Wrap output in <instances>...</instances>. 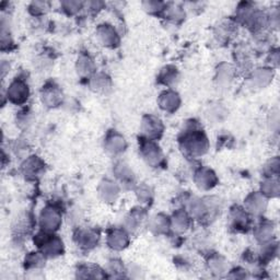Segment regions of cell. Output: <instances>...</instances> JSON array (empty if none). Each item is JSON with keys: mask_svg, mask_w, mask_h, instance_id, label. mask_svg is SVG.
I'll list each match as a JSON object with an SVG mask.
<instances>
[{"mask_svg": "<svg viewBox=\"0 0 280 280\" xmlns=\"http://www.w3.org/2000/svg\"><path fill=\"white\" fill-rule=\"evenodd\" d=\"M208 139L203 130H191L184 135L182 148L192 157H201L208 150Z\"/></svg>", "mask_w": 280, "mask_h": 280, "instance_id": "6da1fadb", "label": "cell"}, {"mask_svg": "<svg viewBox=\"0 0 280 280\" xmlns=\"http://www.w3.org/2000/svg\"><path fill=\"white\" fill-rule=\"evenodd\" d=\"M35 243L45 256L55 257L64 252V244L61 240L57 236H50L47 231L37 234Z\"/></svg>", "mask_w": 280, "mask_h": 280, "instance_id": "7a4b0ae2", "label": "cell"}, {"mask_svg": "<svg viewBox=\"0 0 280 280\" xmlns=\"http://www.w3.org/2000/svg\"><path fill=\"white\" fill-rule=\"evenodd\" d=\"M61 224V214L58 209H56L53 206H47L44 208L39 216V225L44 231L51 232L59 228Z\"/></svg>", "mask_w": 280, "mask_h": 280, "instance_id": "3957f363", "label": "cell"}, {"mask_svg": "<svg viewBox=\"0 0 280 280\" xmlns=\"http://www.w3.org/2000/svg\"><path fill=\"white\" fill-rule=\"evenodd\" d=\"M28 95H30V90H28V85L23 80L15 79L9 85L7 92L8 100L14 103V104H23L28 99Z\"/></svg>", "mask_w": 280, "mask_h": 280, "instance_id": "277c9868", "label": "cell"}, {"mask_svg": "<svg viewBox=\"0 0 280 280\" xmlns=\"http://www.w3.org/2000/svg\"><path fill=\"white\" fill-rule=\"evenodd\" d=\"M141 129L147 138L151 140L159 138L163 133V124L160 119L153 115H147L142 119L141 123Z\"/></svg>", "mask_w": 280, "mask_h": 280, "instance_id": "5b68a950", "label": "cell"}, {"mask_svg": "<svg viewBox=\"0 0 280 280\" xmlns=\"http://www.w3.org/2000/svg\"><path fill=\"white\" fill-rule=\"evenodd\" d=\"M140 151L148 164L157 165L161 161L162 152L160 150L159 146L154 144L151 139H147L145 142H142L140 146Z\"/></svg>", "mask_w": 280, "mask_h": 280, "instance_id": "8992f818", "label": "cell"}, {"mask_svg": "<svg viewBox=\"0 0 280 280\" xmlns=\"http://www.w3.org/2000/svg\"><path fill=\"white\" fill-rule=\"evenodd\" d=\"M96 35H98L100 42L107 47H115L119 43L118 34L115 28L110 24L99 25L98 30H96Z\"/></svg>", "mask_w": 280, "mask_h": 280, "instance_id": "52a82bcc", "label": "cell"}, {"mask_svg": "<svg viewBox=\"0 0 280 280\" xmlns=\"http://www.w3.org/2000/svg\"><path fill=\"white\" fill-rule=\"evenodd\" d=\"M217 182V176L214 173V171L207 168H201L195 173V183L196 185L201 188V190H210L214 186H216Z\"/></svg>", "mask_w": 280, "mask_h": 280, "instance_id": "ba28073f", "label": "cell"}, {"mask_svg": "<svg viewBox=\"0 0 280 280\" xmlns=\"http://www.w3.org/2000/svg\"><path fill=\"white\" fill-rule=\"evenodd\" d=\"M245 207L253 215H261L267 207V199L261 193H252L245 199Z\"/></svg>", "mask_w": 280, "mask_h": 280, "instance_id": "9c48e42d", "label": "cell"}, {"mask_svg": "<svg viewBox=\"0 0 280 280\" xmlns=\"http://www.w3.org/2000/svg\"><path fill=\"white\" fill-rule=\"evenodd\" d=\"M129 239L128 234L125 230L122 229H113L107 234V244L113 250L121 251L128 245Z\"/></svg>", "mask_w": 280, "mask_h": 280, "instance_id": "30bf717a", "label": "cell"}, {"mask_svg": "<svg viewBox=\"0 0 280 280\" xmlns=\"http://www.w3.org/2000/svg\"><path fill=\"white\" fill-rule=\"evenodd\" d=\"M159 104L161 106L162 110L173 113L180 107L181 99L180 95L174 92V91H164V92L160 95L159 98Z\"/></svg>", "mask_w": 280, "mask_h": 280, "instance_id": "8fae6325", "label": "cell"}, {"mask_svg": "<svg viewBox=\"0 0 280 280\" xmlns=\"http://www.w3.org/2000/svg\"><path fill=\"white\" fill-rule=\"evenodd\" d=\"M42 101L47 106L54 107L59 105L62 101V93L58 89V87L55 85H47V87H43L42 90Z\"/></svg>", "mask_w": 280, "mask_h": 280, "instance_id": "7c38bea8", "label": "cell"}, {"mask_svg": "<svg viewBox=\"0 0 280 280\" xmlns=\"http://www.w3.org/2000/svg\"><path fill=\"white\" fill-rule=\"evenodd\" d=\"M105 148L108 152L113 154L122 153L126 149V141H125L123 136L113 131V133L108 134L106 137Z\"/></svg>", "mask_w": 280, "mask_h": 280, "instance_id": "4fadbf2b", "label": "cell"}, {"mask_svg": "<svg viewBox=\"0 0 280 280\" xmlns=\"http://www.w3.org/2000/svg\"><path fill=\"white\" fill-rule=\"evenodd\" d=\"M99 233L92 229L80 230L77 234V243L81 248L92 249L99 242Z\"/></svg>", "mask_w": 280, "mask_h": 280, "instance_id": "5bb4252c", "label": "cell"}, {"mask_svg": "<svg viewBox=\"0 0 280 280\" xmlns=\"http://www.w3.org/2000/svg\"><path fill=\"white\" fill-rule=\"evenodd\" d=\"M118 186L115 183L112 181L105 180L101 183V185L99 186V194L102 197L103 201H105L106 203H113L116 201V198L118 196Z\"/></svg>", "mask_w": 280, "mask_h": 280, "instance_id": "9a60e30c", "label": "cell"}, {"mask_svg": "<svg viewBox=\"0 0 280 280\" xmlns=\"http://www.w3.org/2000/svg\"><path fill=\"white\" fill-rule=\"evenodd\" d=\"M273 80V71L270 68H260L256 69L252 77H251V81H252L253 85H257L259 88H264Z\"/></svg>", "mask_w": 280, "mask_h": 280, "instance_id": "2e32d148", "label": "cell"}, {"mask_svg": "<svg viewBox=\"0 0 280 280\" xmlns=\"http://www.w3.org/2000/svg\"><path fill=\"white\" fill-rule=\"evenodd\" d=\"M44 164L37 157H30L22 165V170L27 176H36L43 170Z\"/></svg>", "mask_w": 280, "mask_h": 280, "instance_id": "e0dca14e", "label": "cell"}, {"mask_svg": "<svg viewBox=\"0 0 280 280\" xmlns=\"http://www.w3.org/2000/svg\"><path fill=\"white\" fill-rule=\"evenodd\" d=\"M172 225L174 229L179 232L186 231L191 226V218L185 211H178L175 213L172 219Z\"/></svg>", "mask_w": 280, "mask_h": 280, "instance_id": "ac0fdd59", "label": "cell"}, {"mask_svg": "<svg viewBox=\"0 0 280 280\" xmlns=\"http://www.w3.org/2000/svg\"><path fill=\"white\" fill-rule=\"evenodd\" d=\"M77 69L81 76H90L94 71V62L89 56L81 55L77 61Z\"/></svg>", "mask_w": 280, "mask_h": 280, "instance_id": "d6986e66", "label": "cell"}, {"mask_svg": "<svg viewBox=\"0 0 280 280\" xmlns=\"http://www.w3.org/2000/svg\"><path fill=\"white\" fill-rule=\"evenodd\" d=\"M279 182L277 180H275L273 178L267 179L264 183L262 184V194L263 195H267V196H272V197H276L279 195Z\"/></svg>", "mask_w": 280, "mask_h": 280, "instance_id": "ffe728a7", "label": "cell"}, {"mask_svg": "<svg viewBox=\"0 0 280 280\" xmlns=\"http://www.w3.org/2000/svg\"><path fill=\"white\" fill-rule=\"evenodd\" d=\"M231 220L233 222V226L236 228L239 227H247L248 226V222H249V218H248V215L245 211L241 208H234L231 211Z\"/></svg>", "mask_w": 280, "mask_h": 280, "instance_id": "44dd1931", "label": "cell"}, {"mask_svg": "<svg viewBox=\"0 0 280 280\" xmlns=\"http://www.w3.org/2000/svg\"><path fill=\"white\" fill-rule=\"evenodd\" d=\"M273 230L274 228L271 224H267V222H264V224H261L256 229V239L260 240L261 242L266 243L271 240V237L273 236Z\"/></svg>", "mask_w": 280, "mask_h": 280, "instance_id": "7402d4cb", "label": "cell"}, {"mask_svg": "<svg viewBox=\"0 0 280 280\" xmlns=\"http://www.w3.org/2000/svg\"><path fill=\"white\" fill-rule=\"evenodd\" d=\"M110 79H108L105 75L103 73H99L95 75L91 79V87H92L95 91H103L106 90L110 87Z\"/></svg>", "mask_w": 280, "mask_h": 280, "instance_id": "603a6c76", "label": "cell"}, {"mask_svg": "<svg viewBox=\"0 0 280 280\" xmlns=\"http://www.w3.org/2000/svg\"><path fill=\"white\" fill-rule=\"evenodd\" d=\"M164 10H165V15H167V18L170 20H173V21L182 20L185 15L184 10H183V8H181L178 4L167 5V7L164 8Z\"/></svg>", "mask_w": 280, "mask_h": 280, "instance_id": "cb8c5ba5", "label": "cell"}, {"mask_svg": "<svg viewBox=\"0 0 280 280\" xmlns=\"http://www.w3.org/2000/svg\"><path fill=\"white\" fill-rule=\"evenodd\" d=\"M142 218H144V214H142V211L134 209L126 218L127 229H129V230L137 229V227H138V225L141 222Z\"/></svg>", "mask_w": 280, "mask_h": 280, "instance_id": "d4e9b609", "label": "cell"}, {"mask_svg": "<svg viewBox=\"0 0 280 280\" xmlns=\"http://www.w3.org/2000/svg\"><path fill=\"white\" fill-rule=\"evenodd\" d=\"M162 215H158L154 217L151 221V229L157 233H163L168 230L169 221Z\"/></svg>", "mask_w": 280, "mask_h": 280, "instance_id": "484cf974", "label": "cell"}, {"mask_svg": "<svg viewBox=\"0 0 280 280\" xmlns=\"http://www.w3.org/2000/svg\"><path fill=\"white\" fill-rule=\"evenodd\" d=\"M209 268L215 274H221L227 270V263L221 256H213L209 261Z\"/></svg>", "mask_w": 280, "mask_h": 280, "instance_id": "4316f807", "label": "cell"}, {"mask_svg": "<svg viewBox=\"0 0 280 280\" xmlns=\"http://www.w3.org/2000/svg\"><path fill=\"white\" fill-rule=\"evenodd\" d=\"M160 79L163 80V82L165 84H171L173 83L176 79H178V71H176V68L174 67H165L162 70L161 75H160Z\"/></svg>", "mask_w": 280, "mask_h": 280, "instance_id": "83f0119b", "label": "cell"}, {"mask_svg": "<svg viewBox=\"0 0 280 280\" xmlns=\"http://www.w3.org/2000/svg\"><path fill=\"white\" fill-rule=\"evenodd\" d=\"M44 254L43 253H31L25 259V264L28 267H41L44 264Z\"/></svg>", "mask_w": 280, "mask_h": 280, "instance_id": "f1b7e54d", "label": "cell"}, {"mask_svg": "<svg viewBox=\"0 0 280 280\" xmlns=\"http://www.w3.org/2000/svg\"><path fill=\"white\" fill-rule=\"evenodd\" d=\"M115 173H116L118 178L124 182L131 180V178H133V172H131V171L129 170L128 165L124 164V163H119V164L116 165Z\"/></svg>", "mask_w": 280, "mask_h": 280, "instance_id": "f546056e", "label": "cell"}, {"mask_svg": "<svg viewBox=\"0 0 280 280\" xmlns=\"http://www.w3.org/2000/svg\"><path fill=\"white\" fill-rule=\"evenodd\" d=\"M48 3L44 1H33L30 4V11L34 15L44 14L48 10Z\"/></svg>", "mask_w": 280, "mask_h": 280, "instance_id": "4dcf8cb0", "label": "cell"}, {"mask_svg": "<svg viewBox=\"0 0 280 280\" xmlns=\"http://www.w3.org/2000/svg\"><path fill=\"white\" fill-rule=\"evenodd\" d=\"M62 7H64L65 10H67L68 12L70 13H75L77 12L78 10H80L82 8V2L79 1H64L61 3Z\"/></svg>", "mask_w": 280, "mask_h": 280, "instance_id": "1f68e13d", "label": "cell"}, {"mask_svg": "<svg viewBox=\"0 0 280 280\" xmlns=\"http://www.w3.org/2000/svg\"><path fill=\"white\" fill-rule=\"evenodd\" d=\"M145 9H147L149 12H154V11H161L164 10L165 5L162 2H158V1H146L142 3Z\"/></svg>", "mask_w": 280, "mask_h": 280, "instance_id": "d6a6232c", "label": "cell"}, {"mask_svg": "<svg viewBox=\"0 0 280 280\" xmlns=\"http://www.w3.org/2000/svg\"><path fill=\"white\" fill-rule=\"evenodd\" d=\"M137 194H138L139 201H142V203H146L145 201H148V199L150 198V193H149V190H148L147 187L139 188V191Z\"/></svg>", "mask_w": 280, "mask_h": 280, "instance_id": "836d02e7", "label": "cell"}]
</instances>
